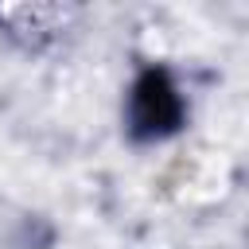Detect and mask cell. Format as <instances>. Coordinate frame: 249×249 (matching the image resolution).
<instances>
[{
  "label": "cell",
  "mask_w": 249,
  "mask_h": 249,
  "mask_svg": "<svg viewBox=\"0 0 249 249\" xmlns=\"http://www.w3.org/2000/svg\"><path fill=\"white\" fill-rule=\"evenodd\" d=\"M179 93L171 89L167 74L148 70L136 89H132V117H136V132L140 136H156V132H171L179 124Z\"/></svg>",
  "instance_id": "obj_1"
}]
</instances>
